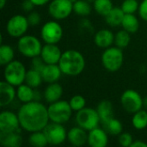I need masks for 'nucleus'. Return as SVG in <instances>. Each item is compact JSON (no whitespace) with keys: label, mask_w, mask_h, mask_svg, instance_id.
Returning a JSON list of instances; mask_svg holds the SVG:
<instances>
[{"label":"nucleus","mask_w":147,"mask_h":147,"mask_svg":"<svg viewBox=\"0 0 147 147\" xmlns=\"http://www.w3.org/2000/svg\"><path fill=\"white\" fill-rule=\"evenodd\" d=\"M17 115L22 129L28 133L42 131L50 121L47 107L40 101L22 103Z\"/></svg>","instance_id":"1"},{"label":"nucleus","mask_w":147,"mask_h":147,"mask_svg":"<svg viewBox=\"0 0 147 147\" xmlns=\"http://www.w3.org/2000/svg\"><path fill=\"white\" fill-rule=\"evenodd\" d=\"M58 65L64 75L75 77L84 71L85 68V59L79 51L69 49L62 53Z\"/></svg>","instance_id":"2"},{"label":"nucleus","mask_w":147,"mask_h":147,"mask_svg":"<svg viewBox=\"0 0 147 147\" xmlns=\"http://www.w3.org/2000/svg\"><path fill=\"white\" fill-rule=\"evenodd\" d=\"M102 66L109 72H115L121 69L124 62V53L118 47L106 48L101 57Z\"/></svg>","instance_id":"3"},{"label":"nucleus","mask_w":147,"mask_h":147,"mask_svg":"<svg viewBox=\"0 0 147 147\" xmlns=\"http://www.w3.org/2000/svg\"><path fill=\"white\" fill-rule=\"evenodd\" d=\"M27 70L25 65L19 60H13L4 66L3 80L17 87L25 83Z\"/></svg>","instance_id":"4"},{"label":"nucleus","mask_w":147,"mask_h":147,"mask_svg":"<svg viewBox=\"0 0 147 147\" xmlns=\"http://www.w3.org/2000/svg\"><path fill=\"white\" fill-rule=\"evenodd\" d=\"M47 110L50 121L60 124L66 123L71 119L73 112L69 102L61 99L50 103L47 107Z\"/></svg>","instance_id":"5"},{"label":"nucleus","mask_w":147,"mask_h":147,"mask_svg":"<svg viewBox=\"0 0 147 147\" xmlns=\"http://www.w3.org/2000/svg\"><path fill=\"white\" fill-rule=\"evenodd\" d=\"M42 47L40 40L34 35L24 34L18 38L17 50L24 57L32 59L40 56Z\"/></svg>","instance_id":"6"},{"label":"nucleus","mask_w":147,"mask_h":147,"mask_svg":"<svg viewBox=\"0 0 147 147\" xmlns=\"http://www.w3.org/2000/svg\"><path fill=\"white\" fill-rule=\"evenodd\" d=\"M75 120L78 126L81 127L88 132L97 127L101 122L96 109L87 107L76 113Z\"/></svg>","instance_id":"7"},{"label":"nucleus","mask_w":147,"mask_h":147,"mask_svg":"<svg viewBox=\"0 0 147 147\" xmlns=\"http://www.w3.org/2000/svg\"><path fill=\"white\" fill-rule=\"evenodd\" d=\"M63 34L62 26L54 19L45 22L40 29L41 40L47 44H58L61 40Z\"/></svg>","instance_id":"8"},{"label":"nucleus","mask_w":147,"mask_h":147,"mask_svg":"<svg viewBox=\"0 0 147 147\" xmlns=\"http://www.w3.org/2000/svg\"><path fill=\"white\" fill-rule=\"evenodd\" d=\"M121 104L125 111L134 114L144 107L143 97L135 90H127L121 96Z\"/></svg>","instance_id":"9"},{"label":"nucleus","mask_w":147,"mask_h":147,"mask_svg":"<svg viewBox=\"0 0 147 147\" xmlns=\"http://www.w3.org/2000/svg\"><path fill=\"white\" fill-rule=\"evenodd\" d=\"M73 12V3L70 0H52L48 4L50 16L57 21L68 18Z\"/></svg>","instance_id":"10"},{"label":"nucleus","mask_w":147,"mask_h":147,"mask_svg":"<svg viewBox=\"0 0 147 147\" xmlns=\"http://www.w3.org/2000/svg\"><path fill=\"white\" fill-rule=\"evenodd\" d=\"M29 26L27 16L17 14L9 19L6 24V31L10 37L20 38L26 34Z\"/></svg>","instance_id":"11"},{"label":"nucleus","mask_w":147,"mask_h":147,"mask_svg":"<svg viewBox=\"0 0 147 147\" xmlns=\"http://www.w3.org/2000/svg\"><path fill=\"white\" fill-rule=\"evenodd\" d=\"M43 132L47 139L48 144L52 146H59L67 140V131L63 124L49 122Z\"/></svg>","instance_id":"12"},{"label":"nucleus","mask_w":147,"mask_h":147,"mask_svg":"<svg viewBox=\"0 0 147 147\" xmlns=\"http://www.w3.org/2000/svg\"><path fill=\"white\" fill-rule=\"evenodd\" d=\"M20 121L18 115L9 110L2 111L0 114V132H19L20 133Z\"/></svg>","instance_id":"13"},{"label":"nucleus","mask_w":147,"mask_h":147,"mask_svg":"<svg viewBox=\"0 0 147 147\" xmlns=\"http://www.w3.org/2000/svg\"><path fill=\"white\" fill-rule=\"evenodd\" d=\"M62 52L57 44H47L42 47L40 57L46 64L55 65L59 64L61 58Z\"/></svg>","instance_id":"14"},{"label":"nucleus","mask_w":147,"mask_h":147,"mask_svg":"<svg viewBox=\"0 0 147 147\" xmlns=\"http://www.w3.org/2000/svg\"><path fill=\"white\" fill-rule=\"evenodd\" d=\"M105 129L99 127L89 131L87 144L91 147H106L109 144V136Z\"/></svg>","instance_id":"15"},{"label":"nucleus","mask_w":147,"mask_h":147,"mask_svg":"<svg viewBox=\"0 0 147 147\" xmlns=\"http://www.w3.org/2000/svg\"><path fill=\"white\" fill-rule=\"evenodd\" d=\"M88 131L78 126L67 132V140L73 146H83L88 142Z\"/></svg>","instance_id":"16"},{"label":"nucleus","mask_w":147,"mask_h":147,"mask_svg":"<svg viewBox=\"0 0 147 147\" xmlns=\"http://www.w3.org/2000/svg\"><path fill=\"white\" fill-rule=\"evenodd\" d=\"M16 97V90L15 86L6 81L0 83V106L6 107L13 102Z\"/></svg>","instance_id":"17"},{"label":"nucleus","mask_w":147,"mask_h":147,"mask_svg":"<svg viewBox=\"0 0 147 147\" xmlns=\"http://www.w3.org/2000/svg\"><path fill=\"white\" fill-rule=\"evenodd\" d=\"M94 43L102 49L110 47L115 43V34L108 28L100 29L94 35Z\"/></svg>","instance_id":"18"},{"label":"nucleus","mask_w":147,"mask_h":147,"mask_svg":"<svg viewBox=\"0 0 147 147\" xmlns=\"http://www.w3.org/2000/svg\"><path fill=\"white\" fill-rule=\"evenodd\" d=\"M40 73H41L43 81L47 84L58 82L61 75L63 74L58 64H55V65L46 64V65L44 66Z\"/></svg>","instance_id":"19"},{"label":"nucleus","mask_w":147,"mask_h":147,"mask_svg":"<svg viewBox=\"0 0 147 147\" xmlns=\"http://www.w3.org/2000/svg\"><path fill=\"white\" fill-rule=\"evenodd\" d=\"M63 88L58 83L48 84L43 92V97L47 103H53L61 99L63 96Z\"/></svg>","instance_id":"20"},{"label":"nucleus","mask_w":147,"mask_h":147,"mask_svg":"<svg viewBox=\"0 0 147 147\" xmlns=\"http://www.w3.org/2000/svg\"><path fill=\"white\" fill-rule=\"evenodd\" d=\"M22 144V137L19 132H0V145L3 147H19Z\"/></svg>","instance_id":"21"},{"label":"nucleus","mask_w":147,"mask_h":147,"mask_svg":"<svg viewBox=\"0 0 147 147\" xmlns=\"http://www.w3.org/2000/svg\"><path fill=\"white\" fill-rule=\"evenodd\" d=\"M96 111L100 117L101 122L103 124L109 119L115 117L114 116V108L111 102L109 100L101 101L96 106Z\"/></svg>","instance_id":"22"},{"label":"nucleus","mask_w":147,"mask_h":147,"mask_svg":"<svg viewBox=\"0 0 147 147\" xmlns=\"http://www.w3.org/2000/svg\"><path fill=\"white\" fill-rule=\"evenodd\" d=\"M34 92H35V89L23 83L21 85L17 86L16 97L21 102L27 103L34 101Z\"/></svg>","instance_id":"23"},{"label":"nucleus","mask_w":147,"mask_h":147,"mask_svg":"<svg viewBox=\"0 0 147 147\" xmlns=\"http://www.w3.org/2000/svg\"><path fill=\"white\" fill-rule=\"evenodd\" d=\"M125 16L124 11L121 7H114L104 17L106 22L111 27H118L121 25L123 17Z\"/></svg>","instance_id":"24"},{"label":"nucleus","mask_w":147,"mask_h":147,"mask_svg":"<svg viewBox=\"0 0 147 147\" xmlns=\"http://www.w3.org/2000/svg\"><path fill=\"white\" fill-rule=\"evenodd\" d=\"M121 26L127 32L134 34L139 30L140 22L138 17L134 14H125Z\"/></svg>","instance_id":"25"},{"label":"nucleus","mask_w":147,"mask_h":147,"mask_svg":"<svg viewBox=\"0 0 147 147\" xmlns=\"http://www.w3.org/2000/svg\"><path fill=\"white\" fill-rule=\"evenodd\" d=\"M106 132L112 136H118L123 132V125L120 120L113 117L103 123Z\"/></svg>","instance_id":"26"},{"label":"nucleus","mask_w":147,"mask_h":147,"mask_svg":"<svg viewBox=\"0 0 147 147\" xmlns=\"http://www.w3.org/2000/svg\"><path fill=\"white\" fill-rule=\"evenodd\" d=\"M132 125L136 130H144L147 127V111L140 109L133 114Z\"/></svg>","instance_id":"27"},{"label":"nucleus","mask_w":147,"mask_h":147,"mask_svg":"<svg viewBox=\"0 0 147 147\" xmlns=\"http://www.w3.org/2000/svg\"><path fill=\"white\" fill-rule=\"evenodd\" d=\"M43 82L41 73L36 70H34L30 68L29 70L27 71L26 78H25V84L29 85L30 87L34 89H37L41 83Z\"/></svg>","instance_id":"28"},{"label":"nucleus","mask_w":147,"mask_h":147,"mask_svg":"<svg viewBox=\"0 0 147 147\" xmlns=\"http://www.w3.org/2000/svg\"><path fill=\"white\" fill-rule=\"evenodd\" d=\"M15 52L11 46L8 44H2L0 47V65L5 66L7 64L14 60Z\"/></svg>","instance_id":"29"},{"label":"nucleus","mask_w":147,"mask_h":147,"mask_svg":"<svg viewBox=\"0 0 147 147\" xmlns=\"http://www.w3.org/2000/svg\"><path fill=\"white\" fill-rule=\"evenodd\" d=\"M28 143L30 146L34 147H45L49 145L43 130L30 133L28 137Z\"/></svg>","instance_id":"30"},{"label":"nucleus","mask_w":147,"mask_h":147,"mask_svg":"<svg viewBox=\"0 0 147 147\" xmlns=\"http://www.w3.org/2000/svg\"><path fill=\"white\" fill-rule=\"evenodd\" d=\"M92 10L90 3L86 0H78L73 3V12L79 16L85 17L88 16Z\"/></svg>","instance_id":"31"},{"label":"nucleus","mask_w":147,"mask_h":147,"mask_svg":"<svg viewBox=\"0 0 147 147\" xmlns=\"http://www.w3.org/2000/svg\"><path fill=\"white\" fill-rule=\"evenodd\" d=\"M113 8L112 0H95L93 3V9L102 16H105Z\"/></svg>","instance_id":"32"},{"label":"nucleus","mask_w":147,"mask_h":147,"mask_svg":"<svg viewBox=\"0 0 147 147\" xmlns=\"http://www.w3.org/2000/svg\"><path fill=\"white\" fill-rule=\"evenodd\" d=\"M131 41V33L125 29L118 31L115 34V45L121 49L126 48Z\"/></svg>","instance_id":"33"},{"label":"nucleus","mask_w":147,"mask_h":147,"mask_svg":"<svg viewBox=\"0 0 147 147\" xmlns=\"http://www.w3.org/2000/svg\"><path fill=\"white\" fill-rule=\"evenodd\" d=\"M69 103L73 111L78 112L86 107V100L81 95H75L71 97Z\"/></svg>","instance_id":"34"},{"label":"nucleus","mask_w":147,"mask_h":147,"mask_svg":"<svg viewBox=\"0 0 147 147\" xmlns=\"http://www.w3.org/2000/svg\"><path fill=\"white\" fill-rule=\"evenodd\" d=\"M140 3L138 0H124L121 5L125 14H135L139 10Z\"/></svg>","instance_id":"35"},{"label":"nucleus","mask_w":147,"mask_h":147,"mask_svg":"<svg viewBox=\"0 0 147 147\" xmlns=\"http://www.w3.org/2000/svg\"><path fill=\"white\" fill-rule=\"evenodd\" d=\"M118 142L121 146L131 147L134 142V138L129 133L122 132L120 135H118Z\"/></svg>","instance_id":"36"},{"label":"nucleus","mask_w":147,"mask_h":147,"mask_svg":"<svg viewBox=\"0 0 147 147\" xmlns=\"http://www.w3.org/2000/svg\"><path fill=\"white\" fill-rule=\"evenodd\" d=\"M28 23L30 26L34 27V26H38L40 22H41V16L40 15V13H38L37 11H31L28 13V15L27 16Z\"/></svg>","instance_id":"37"},{"label":"nucleus","mask_w":147,"mask_h":147,"mask_svg":"<svg viewBox=\"0 0 147 147\" xmlns=\"http://www.w3.org/2000/svg\"><path fill=\"white\" fill-rule=\"evenodd\" d=\"M45 65H46V63L44 62V60L42 59L40 55L31 59V68L34 70H36V71L41 72V71L43 70Z\"/></svg>","instance_id":"38"},{"label":"nucleus","mask_w":147,"mask_h":147,"mask_svg":"<svg viewBox=\"0 0 147 147\" xmlns=\"http://www.w3.org/2000/svg\"><path fill=\"white\" fill-rule=\"evenodd\" d=\"M138 12L140 18L147 22V0H142V2L140 3Z\"/></svg>","instance_id":"39"},{"label":"nucleus","mask_w":147,"mask_h":147,"mask_svg":"<svg viewBox=\"0 0 147 147\" xmlns=\"http://www.w3.org/2000/svg\"><path fill=\"white\" fill-rule=\"evenodd\" d=\"M35 7V5L33 3V2L31 0H24L22 3V9L27 12V13H29L31 11L34 10V8Z\"/></svg>","instance_id":"40"},{"label":"nucleus","mask_w":147,"mask_h":147,"mask_svg":"<svg viewBox=\"0 0 147 147\" xmlns=\"http://www.w3.org/2000/svg\"><path fill=\"white\" fill-rule=\"evenodd\" d=\"M80 27L82 29H86L88 31L90 30H93V26L90 22V21H89L88 19H82L81 22H80Z\"/></svg>","instance_id":"41"},{"label":"nucleus","mask_w":147,"mask_h":147,"mask_svg":"<svg viewBox=\"0 0 147 147\" xmlns=\"http://www.w3.org/2000/svg\"><path fill=\"white\" fill-rule=\"evenodd\" d=\"M31 1L33 2V3H34L35 6L39 7V6H44V5L47 4V3H50L52 0H31Z\"/></svg>","instance_id":"42"},{"label":"nucleus","mask_w":147,"mask_h":147,"mask_svg":"<svg viewBox=\"0 0 147 147\" xmlns=\"http://www.w3.org/2000/svg\"><path fill=\"white\" fill-rule=\"evenodd\" d=\"M131 147H147V144L143 140H134Z\"/></svg>","instance_id":"43"},{"label":"nucleus","mask_w":147,"mask_h":147,"mask_svg":"<svg viewBox=\"0 0 147 147\" xmlns=\"http://www.w3.org/2000/svg\"><path fill=\"white\" fill-rule=\"evenodd\" d=\"M6 3H7V0H0V8L3 9Z\"/></svg>","instance_id":"44"},{"label":"nucleus","mask_w":147,"mask_h":147,"mask_svg":"<svg viewBox=\"0 0 147 147\" xmlns=\"http://www.w3.org/2000/svg\"><path fill=\"white\" fill-rule=\"evenodd\" d=\"M143 103H144V107L147 109V96H146L145 98H143Z\"/></svg>","instance_id":"45"},{"label":"nucleus","mask_w":147,"mask_h":147,"mask_svg":"<svg viewBox=\"0 0 147 147\" xmlns=\"http://www.w3.org/2000/svg\"><path fill=\"white\" fill-rule=\"evenodd\" d=\"M86 1H87V2H89V3H93L95 2V0H86Z\"/></svg>","instance_id":"46"},{"label":"nucleus","mask_w":147,"mask_h":147,"mask_svg":"<svg viewBox=\"0 0 147 147\" xmlns=\"http://www.w3.org/2000/svg\"><path fill=\"white\" fill-rule=\"evenodd\" d=\"M70 1H71V3H76V2H77L78 0H70Z\"/></svg>","instance_id":"47"}]
</instances>
